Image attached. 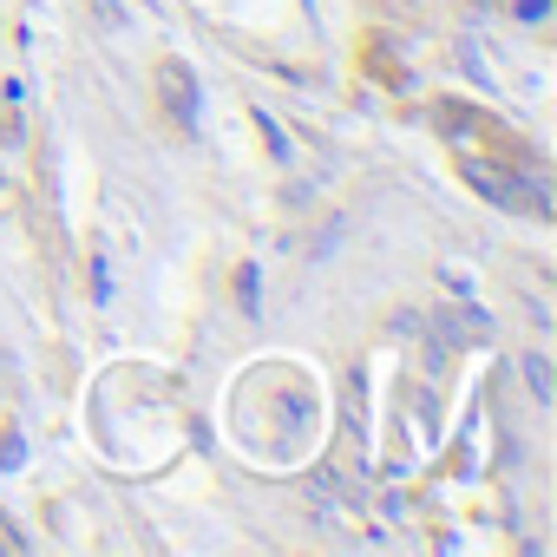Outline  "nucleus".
<instances>
[{
    "instance_id": "nucleus-2",
    "label": "nucleus",
    "mask_w": 557,
    "mask_h": 557,
    "mask_svg": "<svg viewBox=\"0 0 557 557\" xmlns=\"http://www.w3.org/2000/svg\"><path fill=\"white\" fill-rule=\"evenodd\" d=\"M158 92H164V112H171L177 125H190V119H197V86H190V73H184L177 60H164V66H158Z\"/></svg>"
},
{
    "instance_id": "nucleus-1",
    "label": "nucleus",
    "mask_w": 557,
    "mask_h": 557,
    "mask_svg": "<svg viewBox=\"0 0 557 557\" xmlns=\"http://www.w3.org/2000/svg\"><path fill=\"white\" fill-rule=\"evenodd\" d=\"M459 171H466V184H472V190H485L492 203H518V210H531V216H550V197H544V184H537V177L498 171V164H485V158H459Z\"/></svg>"
},
{
    "instance_id": "nucleus-3",
    "label": "nucleus",
    "mask_w": 557,
    "mask_h": 557,
    "mask_svg": "<svg viewBox=\"0 0 557 557\" xmlns=\"http://www.w3.org/2000/svg\"><path fill=\"white\" fill-rule=\"evenodd\" d=\"M524 381H531V394H537V400H550V374H544V361H537V355L524 361Z\"/></svg>"
},
{
    "instance_id": "nucleus-5",
    "label": "nucleus",
    "mask_w": 557,
    "mask_h": 557,
    "mask_svg": "<svg viewBox=\"0 0 557 557\" xmlns=\"http://www.w3.org/2000/svg\"><path fill=\"white\" fill-rule=\"evenodd\" d=\"M256 125H262V138H269V151H275V158H289V138H283V132H275V125H269V112H262Z\"/></svg>"
},
{
    "instance_id": "nucleus-4",
    "label": "nucleus",
    "mask_w": 557,
    "mask_h": 557,
    "mask_svg": "<svg viewBox=\"0 0 557 557\" xmlns=\"http://www.w3.org/2000/svg\"><path fill=\"white\" fill-rule=\"evenodd\" d=\"M524 27H537V21H550V0H518V8H511Z\"/></svg>"
}]
</instances>
